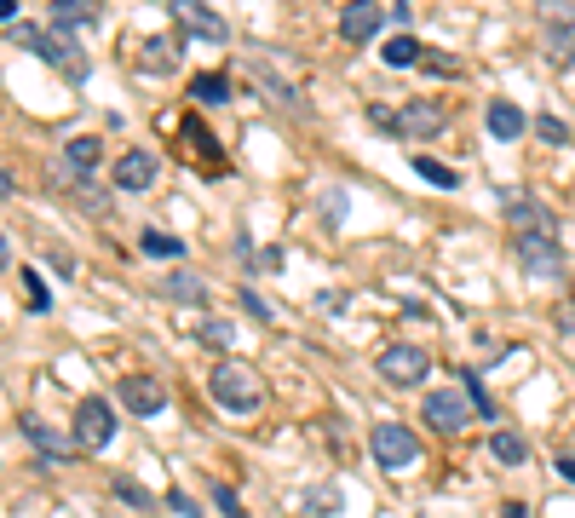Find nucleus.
Wrapping results in <instances>:
<instances>
[{
  "mask_svg": "<svg viewBox=\"0 0 575 518\" xmlns=\"http://www.w3.org/2000/svg\"><path fill=\"white\" fill-rule=\"evenodd\" d=\"M207 392H213V403H219L225 415H259V409H265V386H259V375H253L248 363H230V357L207 375Z\"/></svg>",
  "mask_w": 575,
  "mask_h": 518,
  "instance_id": "nucleus-1",
  "label": "nucleus"
},
{
  "mask_svg": "<svg viewBox=\"0 0 575 518\" xmlns=\"http://www.w3.org/2000/svg\"><path fill=\"white\" fill-rule=\"evenodd\" d=\"M6 41L23 47V52H35V58H46V64L64 70L69 81H87V52L75 47V41H64V35H46V29H35V24H18Z\"/></svg>",
  "mask_w": 575,
  "mask_h": 518,
  "instance_id": "nucleus-2",
  "label": "nucleus"
},
{
  "mask_svg": "<svg viewBox=\"0 0 575 518\" xmlns=\"http://www.w3.org/2000/svg\"><path fill=\"white\" fill-rule=\"evenodd\" d=\"M368 455H374V467H386V472H409L420 461V438L403 421H380L368 432Z\"/></svg>",
  "mask_w": 575,
  "mask_h": 518,
  "instance_id": "nucleus-3",
  "label": "nucleus"
},
{
  "mask_svg": "<svg viewBox=\"0 0 575 518\" xmlns=\"http://www.w3.org/2000/svg\"><path fill=\"white\" fill-rule=\"evenodd\" d=\"M167 12H173V24H179L190 41H207V47H225L230 41V24L207 0H167Z\"/></svg>",
  "mask_w": 575,
  "mask_h": 518,
  "instance_id": "nucleus-4",
  "label": "nucleus"
},
{
  "mask_svg": "<svg viewBox=\"0 0 575 518\" xmlns=\"http://www.w3.org/2000/svg\"><path fill=\"white\" fill-rule=\"evenodd\" d=\"M115 438V409L104 398L75 403V449H110Z\"/></svg>",
  "mask_w": 575,
  "mask_h": 518,
  "instance_id": "nucleus-5",
  "label": "nucleus"
},
{
  "mask_svg": "<svg viewBox=\"0 0 575 518\" xmlns=\"http://www.w3.org/2000/svg\"><path fill=\"white\" fill-rule=\"evenodd\" d=\"M115 403H121V409H133L138 421H150V415L167 409V392H161L156 375H121V380H115Z\"/></svg>",
  "mask_w": 575,
  "mask_h": 518,
  "instance_id": "nucleus-6",
  "label": "nucleus"
},
{
  "mask_svg": "<svg viewBox=\"0 0 575 518\" xmlns=\"http://www.w3.org/2000/svg\"><path fill=\"white\" fill-rule=\"evenodd\" d=\"M420 415H426V426H432L437 438H455V432H466V421H472L478 409H466L460 392H432V398L420 403Z\"/></svg>",
  "mask_w": 575,
  "mask_h": 518,
  "instance_id": "nucleus-7",
  "label": "nucleus"
},
{
  "mask_svg": "<svg viewBox=\"0 0 575 518\" xmlns=\"http://www.w3.org/2000/svg\"><path fill=\"white\" fill-rule=\"evenodd\" d=\"M426 375H432V357L420 346H386L380 352V380H391V386H420Z\"/></svg>",
  "mask_w": 575,
  "mask_h": 518,
  "instance_id": "nucleus-8",
  "label": "nucleus"
},
{
  "mask_svg": "<svg viewBox=\"0 0 575 518\" xmlns=\"http://www.w3.org/2000/svg\"><path fill=\"white\" fill-rule=\"evenodd\" d=\"M443 121H449V110H443L437 98H414V104H403V110H397L391 133H403V139H432Z\"/></svg>",
  "mask_w": 575,
  "mask_h": 518,
  "instance_id": "nucleus-9",
  "label": "nucleus"
},
{
  "mask_svg": "<svg viewBox=\"0 0 575 518\" xmlns=\"http://www.w3.org/2000/svg\"><path fill=\"white\" fill-rule=\"evenodd\" d=\"M380 24H386L380 0H351V6L340 12V41H345V47H363V41L380 35Z\"/></svg>",
  "mask_w": 575,
  "mask_h": 518,
  "instance_id": "nucleus-10",
  "label": "nucleus"
},
{
  "mask_svg": "<svg viewBox=\"0 0 575 518\" xmlns=\"http://www.w3.org/2000/svg\"><path fill=\"white\" fill-rule=\"evenodd\" d=\"M518 259H524V271H535V277H564L558 236H518Z\"/></svg>",
  "mask_w": 575,
  "mask_h": 518,
  "instance_id": "nucleus-11",
  "label": "nucleus"
},
{
  "mask_svg": "<svg viewBox=\"0 0 575 518\" xmlns=\"http://www.w3.org/2000/svg\"><path fill=\"white\" fill-rule=\"evenodd\" d=\"M506 219L518 225V236H558V219L535 196H506Z\"/></svg>",
  "mask_w": 575,
  "mask_h": 518,
  "instance_id": "nucleus-12",
  "label": "nucleus"
},
{
  "mask_svg": "<svg viewBox=\"0 0 575 518\" xmlns=\"http://www.w3.org/2000/svg\"><path fill=\"white\" fill-rule=\"evenodd\" d=\"M156 156H150V150H127V156H121V162H115V185L121 190H150L156 185Z\"/></svg>",
  "mask_w": 575,
  "mask_h": 518,
  "instance_id": "nucleus-13",
  "label": "nucleus"
},
{
  "mask_svg": "<svg viewBox=\"0 0 575 518\" xmlns=\"http://www.w3.org/2000/svg\"><path fill=\"white\" fill-rule=\"evenodd\" d=\"M489 133H495L501 144L524 139V133H529V116L512 104V98H489Z\"/></svg>",
  "mask_w": 575,
  "mask_h": 518,
  "instance_id": "nucleus-14",
  "label": "nucleus"
},
{
  "mask_svg": "<svg viewBox=\"0 0 575 518\" xmlns=\"http://www.w3.org/2000/svg\"><path fill=\"white\" fill-rule=\"evenodd\" d=\"M23 438L41 449L46 461H69V438H58V432H52L46 421H35V415H23Z\"/></svg>",
  "mask_w": 575,
  "mask_h": 518,
  "instance_id": "nucleus-15",
  "label": "nucleus"
},
{
  "mask_svg": "<svg viewBox=\"0 0 575 518\" xmlns=\"http://www.w3.org/2000/svg\"><path fill=\"white\" fill-rule=\"evenodd\" d=\"M179 58H184L179 35H150L144 41V70H179Z\"/></svg>",
  "mask_w": 575,
  "mask_h": 518,
  "instance_id": "nucleus-16",
  "label": "nucleus"
},
{
  "mask_svg": "<svg viewBox=\"0 0 575 518\" xmlns=\"http://www.w3.org/2000/svg\"><path fill=\"white\" fill-rule=\"evenodd\" d=\"M64 162L75 167V173H81V179H87L92 167L104 162V139H92V133H81V139H69V150H64Z\"/></svg>",
  "mask_w": 575,
  "mask_h": 518,
  "instance_id": "nucleus-17",
  "label": "nucleus"
},
{
  "mask_svg": "<svg viewBox=\"0 0 575 518\" xmlns=\"http://www.w3.org/2000/svg\"><path fill=\"white\" fill-rule=\"evenodd\" d=\"M92 18H98L92 0H52V24L58 29H81V24H92Z\"/></svg>",
  "mask_w": 575,
  "mask_h": 518,
  "instance_id": "nucleus-18",
  "label": "nucleus"
},
{
  "mask_svg": "<svg viewBox=\"0 0 575 518\" xmlns=\"http://www.w3.org/2000/svg\"><path fill=\"white\" fill-rule=\"evenodd\" d=\"M489 455H495V461H501V467H524L529 461V449H524V438H518V432H495V438H489Z\"/></svg>",
  "mask_w": 575,
  "mask_h": 518,
  "instance_id": "nucleus-19",
  "label": "nucleus"
},
{
  "mask_svg": "<svg viewBox=\"0 0 575 518\" xmlns=\"http://www.w3.org/2000/svg\"><path fill=\"white\" fill-rule=\"evenodd\" d=\"M190 98H196V104H213V110L230 104V75H196V81H190Z\"/></svg>",
  "mask_w": 575,
  "mask_h": 518,
  "instance_id": "nucleus-20",
  "label": "nucleus"
},
{
  "mask_svg": "<svg viewBox=\"0 0 575 518\" xmlns=\"http://www.w3.org/2000/svg\"><path fill=\"white\" fill-rule=\"evenodd\" d=\"M380 58H386L391 70H409V64H420L426 52H420V41H409V35H391L386 47H380Z\"/></svg>",
  "mask_w": 575,
  "mask_h": 518,
  "instance_id": "nucleus-21",
  "label": "nucleus"
},
{
  "mask_svg": "<svg viewBox=\"0 0 575 518\" xmlns=\"http://www.w3.org/2000/svg\"><path fill=\"white\" fill-rule=\"evenodd\" d=\"M161 294H167V300H207V283L190 277V271H173V277L161 283Z\"/></svg>",
  "mask_w": 575,
  "mask_h": 518,
  "instance_id": "nucleus-22",
  "label": "nucleus"
},
{
  "mask_svg": "<svg viewBox=\"0 0 575 518\" xmlns=\"http://www.w3.org/2000/svg\"><path fill=\"white\" fill-rule=\"evenodd\" d=\"M138 248H144L150 259H179L184 254V242H179V236H167V231H144V236H138Z\"/></svg>",
  "mask_w": 575,
  "mask_h": 518,
  "instance_id": "nucleus-23",
  "label": "nucleus"
},
{
  "mask_svg": "<svg viewBox=\"0 0 575 518\" xmlns=\"http://www.w3.org/2000/svg\"><path fill=\"white\" fill-rule=\"evenodd\" d=\"M414 173H420L426 185H437V190H455V185H460V179H455V167L432 162V156H414Z\"/></svg>",
  "mask_w": 575,
  "mask_h": 518,
  "instance_id": "nucleus-24",
  "label": "nucleus"
},
{
  "mask_svg": "<svg viewBox=\"0 0 575 518\" xmlns=\"http://www.w3.org/2000/svg\"><path fill=\"white\" fill-rule=\"evenodd\" d=\"M460 386H466V398H472V409H478L483 421H495V398L483 392V380L472 375V369H460Z\"/></svg>",
  "mask_w": 575,
  "mask_h": 518,
  "instance_id": "nucleus-25",
  "label": "nucleus"
},
{
  "mask_svg": "<svg viewBox=\"0 0 575 518\" xmlns=\"http://www.w3.org/2000/svg\"><path fill=\"white\" fill-rule=\"evenodd\" d=\"M213 507H219V518H248V507H242V495L230 490V484H213Z\"/></svg>",
  "mask_w": 575,
  "mask_h": 518,
  "instance_id": "nucleus-26",
  "label": "nucleus"
},
{
  "mask_svg": "<svg viewBox=\"0 0 575 518\" xmlns=\"http://www.w3.org/2000/svg\"><path fill=\"white\" fill-rule=\"evenodd\" d=\"M547 58H552V64H575V35H558V29H552V35H547Z\"/></svg>",
  "mask_w": 575,
  "mask_h": 518,
  "instance_id": "nucleus-27",
  "label": "nucleus"
},
{
  "mask_svg": "<svg viewBox=\"0 0 575 518\" xmlns=\"http://www.w3.org/2000/svg\"><path fill=\"white\" fill-rule=\"evenodd\" d=\"M541 18H547V24H564L575 35V6H564V0H541Z\"/></svg>",
  "mask_w": 575,
  "mask_h": 518,
  "instance_id": "nucleus-28",
  "label": "nucleus"
},
{
  "mask_svg": "<svg viewBox=\"0 0 575 518\" xmlns=\"http://www.w3.org/2000/svg\"><path fill=\"white\" fill-rule=\"evenodd\" d=\"M18 283H23V294H29V311H46V288H41V277H35L29 265L18 271Z\"/></svg>",
  "mask_w": 575,
  "mask_h": 518,
  "instance_id": "nucleus-29",
  "label": "nucleus"
},
{
  "mask_svg": "<svg viewBox=\"0 0 575 518\" xmlns=\"http://www.w3.org/2000/svg\"><path fill=\"white\" fill-rule=\"evenodd\" d=\"M535 133H541L547 144H570V127H564L558 116H535Z\"/></svg>",
  "mask_w": 575,
  "mask_h": 518,
  "instance_id": "nucleus-30",
  "label": "nucleus"
},
{
  "mask_svg": "<svg viewBox=\"0 0 575 518\" xmlns=\"http://www.w3.org/2000/svg\"><path fill=\"white\" fill-rule=\"evenodd\" d=\"M115 495H121V501H127V507H150V495L138 490L133 478H115Z\"/></svg>",
  "mask_w": 575,
  "mask_h": 518,
  "instance_id": "nucleus-31",
  "label": "nucleus"
},
{
  "mask_svg": "<svg viewBox=\"0 0 575 518\" xmlns=\"http://www.w3.org/2000/svg\"><path fill=\"white\" fill-rule=\"evenodd\" d=\"M167 507H173L179 518H202V501H190L184 490H173V495H167Z\"/></svg>",
  "mask_w": 575,
  "mask_h": 518,
  "instance_id": "nucleus-32",
  "label": "nucleus"
},
{
  "mask_svg": "<svg viewBox=\"0 0 575 518\" xmlns=\"http://www.w3.org/2000/svg\"><path fill=\"white\" fill-rule=\"evenodd\" d=\"M242 311H248V317H259V323H271V306H265V300H253V288L242 294Z\"/></svg>",
  "mask_w": 575,
  "mask_h": 518,
  "instance_id": "nucleus-33",
  "label": "nucleus"
},
{
  "mask_svg": "<svg viewBox=\"0 0 575 518\" xmlns=\"http://www.w3.org/2000/svg\"><path fill=\"white\" fill-rule=\"evenodd\" d=\"M420 64H426L432 75H460V64H455V58H437V52H432V58H420Z\"/></svg>",
  "mask_w": 575,
  "mask_h": 518,
  "instance_id": "nucleus-34",
  "label": "nucleus"
},
{
  "mask_svg": "<svg viewBox=\"0 0 575 518\" xmlns=\"http://www.w3.org/2000/svg\"><path fill=\"white\" fill-rule=\"evenodd\" d=\"M202 340H213V346H225V340H230V329H225V323H207V329H202Z\"/></svg>",
  "mask_w": 575,
  "mask_h": 518,
  "instance_id": "nucleus-35",
  "label": "nucleus"
},
{
  "mask_svg": "<svg viewBox=\"0 0 575 518\" xmlns=\"http://www.w3.org/2000/svg\"><path fill=\"white\" fill-rule=\"evenodd\" d=\"M558 472H564V478L575 484V455H558Z\"/></svg>",
  "mask_w": 575,
  "mask_h": 518,
  "instance_id": "nucleus-36",
  "label": "nucleus"
},
{
  "mask_svg": "<svg viewBox=\"0 0 575 518\" xmlns=\"http://www.w3.org/2000/svg\"><path fill=\"white\" fill-rule=\"evenodd\" d=\"M558 329H564V334L575 340V311H564V323H558Z\"/></svg>",
  "mask_w": 575,
  "mask_h": 518,
  "instance_id": "nucleus-37",
  "label": "nucleus"
},
{
  "mask_svg": "<svg viewBox=\"0 0 575 518\" xmlns=\"http://www.w3.org/2000/svg\"><path fill=\"white\" fill-rule=\"evenodd\" d=\"M501 518H529V513H524V507H518V501H512V507H506V513H501Z\"/></svg>",
  "mask_w": 575,
  "mask_h": 518,
  "instance_id": "nucleus-38",
  "label": "nucleus"
}]
</instances>
